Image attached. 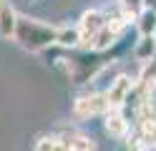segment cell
I'll return each mask as SVG.
<instances>
[{"label":"cell","instance_id":"9c48e42d","mask_svg":"<svg viewBox=\"0 0 156 151\" xmlns=\"http://www.w3.org/2000/svg\"><path fill=\"white\" fill-rule=\"evenodd\" d=\"M133 56L139 63H151V60L156 58V38L154 35H144L136 40V48H133Z\"/></svg>","mask_w":156,"mask_h":151},{"label":"cell","instance_id":"2e32d148","mask_svg":"<svg viewBox=\"0 0 156 151\" xmlns=\"http://www.w3.org/2000/svg\"><path fill=\"white\" fill-rule=\"evenodd\" d=\"M25 3H35V0H25Z\"/></svg>","mask_w":156,"mask_h":151},{"label":"cell","instance_id":"4fadbf2b","mask_svg":"<svg viewBox=\"0 0 156 151\" xmlns=\"http://www.w3.org/2000/svg\"><path fill=\"white\" fill-rule=\"evenodd\" d=\"M144 3H146V0H119V5L123 10H129V13H133V15H139L144 10Z\"/></svg>","mask_w":156,"mask_h":151},{"label":"cell","instance_id":"ac0fdd59","mask_svg":"<svg viewBox=\"0 0 156 151\" xmlns=\"http://www.w3.org/2000/svg\"><path fill=\"white\" fill-rule=\"evenodd\" d=\"M0 3H3V0H0Z\"/></svg>","mask_w":156,"mask_h":151},{"label":"cell","instance_id":"30bf717a","mask_svg":"<svg viewBox=\"0 0 156 151\" xmlns=\"http://www.w3.org/2000/svg\"><path fill=\"white\" fill-rule=\"evenodd\" d=\"M81 30L78 25H61V33H58V48L63 50H78L81 48Z\"/></svg>","mask_w":156,"mask_h":151},{"label":"cell","instance_id":"6da1fadb","mask_svg":"<svg viewBox=\"0 0 156 151\" xmlns=\"http://www.w3.org/2000/svg\"><path fill=\"white\" fill-rule=\"evenodd\" d=\"M113 60V53L106 50V53H98V50H63V48H51L48 50V63H53L58 70H63L66 78L76 86H83L88 81H96L98 73Z\"/></svg>","mask_w":156,"mask_h":151},{"label":"cell","instance_id":"8fae6325","mask_svg":"<svg viewBox=\"0 0 156 151\" xmlns=\"http://www.w3.org/2000/svg\"><path fill=\"white\" fill-rule=\"evenodd\" d=\"M136 30H139V35H154L156 33V13L154 10H141L139 15H136Z\"/></svg>","mask_w":156,"mask_h":151},{"label":"cell","instance_id":"52a82bcc","mask_svg":"<svg viewBox=\"0 0 156 151\" xmlns=\"http://www.w3.org/2000/svg\"><path fill=\"white\" fill-rule=\"evenodd\" d=\"M103 128H106V134H111L113 138H126L129 136V116L123 113V111H108V113L103 116Z\"/></svg>","mask_w":156,"mask_h":151},{"label":"cell","instance_id":"e0dca14e","mask_svg":"<svg viewBox=\"0 0 156 151\" xmlns=\"http://www.w3.org/2000/svg\"><path fill=\"white\" fill-rule=\"evenodd\" d=\"M154 38H156V33H154Z\"/></svg>","mask_w":156,"mask_h":151},{"label":"cell","instance_id":"3957f363","mask_svg":"<svg viewBox=\"0 0 156 151\" xmlns=\"http://www.w3.org/2000/svg\"><path fill=\"white\" fill-rule=\"evenodd\" d=\"M108 98H106V91H88V93H81L73 98V118L86 121L96 113H108Z\"/></svg>","mask_w":156,"mask_h":151},{"label":"cell","instance_id":"9a60e30c","mask_svg":"<svg viewBox=\"0 0 156 151\" xmlns=\"http://www.w3.org/2000/svg\"><path fill=\"white\" fill-rule=\"evenodd\" d=\"M151 63H154V68H156V58H154V60H151Z\"/></svg>","mask_w":156,"mask_h":151},{"label":"cell","instance_id":"7a4b0ae2","mask_svg":"<svg viewBox=\"0 0 156 151\" xmlns=\"http://www.w3.org/2000/svg\"><path fill=\"white\" fill-rule=\"evenodd\" d=\"M58 33H61V25H51V23H43V20L20 15L15 40L28 53H45V50L58 45Z\"/></svg>","mask_w":156,"mask_h":151},{"label":"cell","instance_id":"5b68a950","mask_svg":"<svg viewBox=\"0 0 156 151\" xmlns=\"http://www.w3.org/2000/svg\"><path fill=\"white\" fill-rule=\"evenodd\" d=\"M136 86V81L129 78V76H116L111 81V86L106 88V98H108V108L111 111H119L126 106V101H129L131 96V91Z\"/></svg>","mask_w":156,"mask_h":151},{"label":"cell","instance_id":"5bb4252c","mask_svg":"<svg viewBox=\"0 0 156 151\" xmlns=\"http://www.w3.org/2000/svg\"><path fill=\"white\" fill-rule=\"evenodd\" d=\"M144 8H146V10H154V13H156V0H146Z\"/></svg>","mask_w":156,"mask_h":151},{"label":"cell","instance_id":"7c38bea8","mask_svg":"<svg viewBox=\"0 0 156 151\" xmlns=\"http://www.w3.org/2000/svg\"><path fill=\"white\" fill-rule=\"evenodd\" d=\"M33 151H68V149L58 134H45V136H38V141L33 144Z\"/></svg>","mask_w":156,"mask_h":151},{"label":"cell","instance_id":"8992f818","mask_svg":"<svg viewBox=\"0 0 156 151\" xmlns=\"http://www.w3.org/2000/svg\"><path fill=\"white\" fill-rule=\"evenodd\" d=\"M58 136L63 138V144L68 151H96V141L91 136L81 134L78 128H61Z\"/></svg>","mask_w":156,"mask_h":151},{"label":"cell","instance_id":"277c9868","mask_svg":"<svg viewBox=\"0 0 156 151\" xmlns=\"http://www.w3.org/2000/svg\"><path fill=\"white\" fill-rule=\"evenodd\" d=\"M106 25H108V15H106L103 10H98V8L86 10L81 15V20H78V30H81V38H83L81 48L83 50H93V40Z\"/></svg>","mask_w":156,"mask_h":151},{"label":"cell","instance_id":"ba28073f","mask_svg":"<svg viewBox=\"0 0 156 151\" xmlns=\"http://www.w3.org/2000/svg\"><path fill=\"white\" fill-rule=\"evenodd\" d=\"M18 15L15 8L3 0L0 3V38H15V30H18Z\"/></svg>","mask_w":156,"mask_h":151}]
</instances>
